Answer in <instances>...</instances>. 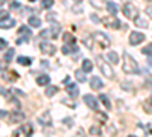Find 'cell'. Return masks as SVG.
Returning a JSON list of instances; mask_svg holds the SVG:
<instances>
[{
	"label": "cell",
	"mask_w": 152,
	"mask_h": 137,
	"mask_svg": "<svg viewBox=\"0 0 152 137\" xmlns=\"http://www.w3.org/2000/svg\"><path fill=\"white\" fill-rule=\"evenodd\" d=\"M123 72L128 73V75H137V73H140L138 63L132 58V55H129V53H123Z\"/></svg>",
	"instance_id": "cell-1"
},
{
	"label": "cell",
	"mask_w": 152,
	"mask_h": 137,
	"mask_svg": "<svg viewBox=\"0 0 152 137\" xmlns=\"http://www.w3.org/2000/svg\"><path fill=\"white\" fill-rule=\"evenodd\" d=\"M96 61H97V66H99L100 72L104 73V76H105V78H110V79H114V78H116V73H114L113 67H111L108 63H105V61L102 59V56H97Z\"/></svg>",
	"instance_id": "cell-2"
},
{
	"label": "cell",
	"mask_w": 152,
	"mask_h": 137,
	"mask_svg": "<svg viewBox=\"0 0 152 137\" xmlns=\"http://www.w3.org/2000/svg\"><path fill=\"white\" fill-rule=\"evenodd\" d=\"M93 40L97 41V44H99L100 47H104V49H108V47L111 46L110 38H108V37H107L104 32H100V31H97V32L93 34Z\"/></svg>",
	"instance_id": "cell-3"
},
{
	"label": "cell",
	"mask_w": 152,
	"mask_h": 137,
	"mask_svg": "<svg viewBox=\"0 0 152 137\" xmlns=\"http://www.w3.org/2000/svg\"><path fill=\"white\" fill-rule=\"evenodd\" d=\"M100 21H102L105 26L110 28V29H117V28H120V20H119L116 15H113V17H104Z\"/></svg>",
	"instance_id": "cell-4"
},
{
	"label": "cell",
	"mask_w": 152,
	"mask_h": 137,
	"mask_svg": "<svg viewBox=\"0 0 152 137\" xmlns=\"http://www.w3.org/2000/svg\"><path fill=\"white\" fill-rule=\"evenodd\" d=\"M145 34H142V32H137V31H132L131 34H129V44L131 46H137V44H140L142 41H145Z\"/></svg>",
	"instance_id": "cell-5"
},
{
	"label": "cell",
	"mask_w": 152,
	"mask_h": 137,
	"mask_svg": "<svg viewBox=\"0 0 152 137\" xmlns=\"http://www.w3.org/2000/svg\"><path fill=\"white\" fill-rule=\"evenodd\" d=\"M40 51L44 53V55H55L56 52V47L52 44V43H49V41H41L40 43Z\"/></svg>",
	"instance_id": "cell-6"
},
{
	"label": "cell",
	"mask_w": 152,
	"mask_h": 137,
	"mask_svg": "<svg viewBox=\"0 0 152 137\" xmlns=\"http://www.w3.org/2000/svg\"><path fill=\"white\" fill-rule=\"evenodd\" d=\"M123 14H125V17H128V18H137L138 15H137V8L132 5V3H126V5H123Z\"/></svg>",
	"instance_id": "cell-7"
},
{
	"label": "cell",
	"mask_w": 152,
	"mask_h": 137,
	"mask_svg": "<svg viewBox=\"0 0 152 137\" xmlns=\"http://www.w3.org/2000/svg\"><path fill=\"white\" fill-rule=\"evenodd\" d=\"M26 114L21 113V111H14V113H11L9 117H8V122L9 123H18V122H23Z\"/></svg>",
	"instance_id": "cell-8"
},
{
	"label": "cell",
	"mask_w": 152,
	"mask_h": 137,
	"mask_svg": "<svg viewBox=\"0 0 152 137\" xmlns=\"http://www.w3.org/2000/svg\"><path fill=\"white\" fill-rule=\"evenodd\" d=\"M84 102L90 107L91 110H94V111H97V108H99V102H97V99L94 97V96H91V95H85L84 96Z\"/></svg>",
	"instance_id": "cell-9"
},
{
	"label": "cell",
	"mask_w": 152,
	"mask_h": 137,
	"mask_svg": "<svg viewBox=\"0 0 152 137\" xmlns=\"http://www.w3.org/2000/svg\"><path fill=\"white\" fill-rule=\"evenodd\" d=\"M38 122H40L43 127H52V116H50L49 111H44V113L38 117Z\"/></svg>",
	"instance_id": "cell-10"
},
{
	"label": "cell",
	"mask_w": 152,
	"mask_h": 137,
	"mask_svg": "<svg viewBox=\"0 0 152 137\" xmlns=\"http://www.w3.org/2000/svg\"><path fill=\"white\" fill-rule=\"evenodd\" d=\"M90 85H91V90H100L104 87V82H102V79H100V78L93 76L91 81H90Z\"/></svg>",
	"instance_id": "cell-11"
},
{
	"label": "cell",
	"mask_w": 152,
	"mask_h": 137,
	"mask_svg": "<svg viewBox=\"0 0 152 137\" xmlns=\"http://www.w3.org/2000/svg\"><path fill=\"white\" fill-rule=\"evenodd\" d=\"M14 24H15V20H14V18H11V17L0 20V28H2V29H9V28L14 26Z\"/></svg>",
	"instance_id": "cell-12"
},
{
	"label": "cell",
	"mask_w": 152,
	"mask_h": 137,
	"mask_svg": "<svg viewBox=\"0 0 152 137\" xmlns=\"http://www.w3.org/2000/svg\"><path fill=\"white\" fill-rule=\"evenodd\" d=\"M75 52H78V46H76L75 43L73 44H64V46H62V53L70 55V53H75Z\"/></svg>",
	"instance_id": "cell-13"
},
{
	"label": "cell",
	"mask_w": 152,
	"mask_h": 137,
	"mask_svg": "<svg viewBox=\"0 0 152 137\" xmlns=\"http://www.w3.org/2000/svg\"><path fill=\"white\" fill-rule=\"evenodd\" d=\"M107 9L111 15H117V12H119V8L114 2H107Z\"/></svg>",
	"instance_id": "cell-14"
},
{
	"label": "cell",
	"mask_w": 152,
	"mask_h": 137,
	"mask_svg": "<svg viewBox=\"0 0 152 137\" xmlns=\"http://www.w3.org/2000/svg\"><path fill=\"white\" fill-rule=\"evenodd\" d=\"M37 84H38V85H49V84H50L49 75H40V76L37 78Z\"/></svg>",
	"instance_id": "cell-15"
},
{
	"label": "cell",
	"mask_w": 152,
	"mask_h": 137,
	"mask_svg": "<svg viewBox=\"0 0 152 137\" xmlns=\"http://www.w3.org/2000/svg\"><path fill=\"white\" fill-rule=\"evenodd\" d=\"M67 93L72 96V97H76L79 95V90H78V87H76L75 84H69L67 85Z\"/></svg>",
	"instance_id": "cell-16"
},
{
	"label": "cell",
	"mask_w": 152,
	"mask_h": 137,
	"mask_svg": "<svg viewBox=\"0 0 152 137\" xmlns=\"http://www.w3.org/2000/svg\"><path fill=\"white\" fill-rule=\"evenodd\" d=\"M107 58L110 59L111 64H117V63H119V55H117L116 52H113V51L107 53Z\"/></svg>",
	"instance_id": "cell-17"
},
{
	"label": "cell",
	"mask_w": 152,
	"mask_h": 137,
	"mask_svg": "<svg viewBox=\"0 0 152 137\" xmlns=\"http://www.w3.org/2000/svg\"><path fill=\"white\" fill-rule=\"evenodd\" d=\"M134 23H135L137 28H148V20H145V18H142V17L134 18Z\"/></svg>",
	"instance_id": "cell-18"
},
{
	"label": "cell",
	"mask_w": 152,
	"mask_h": 137,
	"mask_svg": "<svg viewBox=\"0 0 152 137\" xmlns=\"http://www.w3.org/2000/svg\"><path fill=\"white\" fill-rule=\"evenodd\" d=\"M18 34H20V35H24L26 38H29V37L32 35V29H29L28 26H20V29H18Z\"/></svg>",
	"instance_id": "cell-19"
},
{
	"label": "cell",
	"mask_w": 152,
	"mask_h": 137,
	"mask_svg": "<svg viewBox=\"0 0 152 137\" xmlns=\"http://www.w3.org/2000/svg\"><path fill=\"white\" fill-rule=\"evenodd\" d=\"M28 21H29V24H31L32 28H40V26H41V20L38 18V17H34V15H32V17H29Z\"/></svg>",
	"instance_id": "cell-20"
},
{
	"label": "cell",
	"mask_w": 152,
	"mask_h": 137,
	"mask_svg": "<svg viewBox=\"0 0 152 137\" xmlns=\"http://www.w3.org/2000/svg\"><path fill=\"white\" fill-rule=\"evenodd\" d=\"M99 101L105 105V108H107V110H111V102H110V99H108L105 95H99Z\"/></svg>",
	"instance_id": "cell-21"
},
{
	"label": "cell",
	"mask_w": 152,
	"mask_h": 137,
	"mask_svg": "<svg viewBox=\"0 0 152 137\" xmlns=\"http://www.w3.org/2000/svg\"><path fill=\"white\" fill-rule=\"evenodd\" d=\"M58 93V87L56 85H49L47 87V90H46V96H49V97H52L53 95H56Z\"/></svg>",
	"instance_id": "cell-22"
},
{
	"label": "cell",
	"mask_w": 152,
	"mask_h": 137,
	"mask_svg": "<svg viewBox=\"0 0 152 137\" xmlns=\"http://www.w3.org/2000/svg\"><path fill=\"white\" fill-rule=\"evenodd\" d=\"M82 70L84 72H91L93 70V64H91L90 59H84L82 61Z\"/></svg>",
	"instance_id": "cell-23"
},
{
	"label": "cell",
	"mask_w": 152,
	"mask_h": 137,
	"mask_svg": "<svg viewBox=\"0 0 152 137\" xmlns=\"http://www.w3.org/2000/svg\"><path fill=\"white\" fill-rule=\"evenodd\" d=\"M21 131H23L24 134H26L28 137H31V136H32V133H34V128H32L31 123H26V125H23V127H21Z\"/></svg>",
	"instance_id": "cell-24"
},
{
	"label": "cell",
	"mask_w": 152,
	"mask_h": 137,
	"mask_svg": "<svg viewBox=\"0 0 152 137\" xmlns=\"http://www.w3.org/2000/svg\"><path fill=\"white\" fill-rule=\"evenodd\" d=\"M18 64H21V66H31V64H32V58L18 56Z\"/></svg>",
	"instance_id": "cell-25"
},
{
	"label": "cell",
	"mask_w": 152,
	"mask_h": 137,
	"mask_svg": "<svg viewBox=\"0 0 152 137\" xmlns=\"http://www.w3.org/2000/svg\"><path fill=\"white\" fill-rule=\"evenodd\" d=\"M14 53H15V51H14V49H8V52L5 53V61H6V63H11V61H12V58H14Z\"/></svg>",
	"instance_id": "cell-26"
},
{
	"label": "cell",
	"mask_w": 152,
	"mask_h": 137,
	"mask_svg": "<svg viewBox=\"0 0 152 137\" xmlns=\"http://www.w3.org/2000/svg\"><path fill=\"white\" fill-rule=\"evenodd\" d=\"M143 108L146 110V113H152V97L146 99V101L143 102Z\"/></svg>",
	"instance_id": "cell-27"
},
{
	"label": "cell",
	"mask_w": 152,
	"mask_h": 137,
	"mask_svg": "<svg viewBox=\"0 0 152 137\" xmlns=\"http://www.w3.org/2000/svg\"><path fill=\"white\" fill-rule=\"evenodd\" d=\"M59 32H61V26H59V24H56V26H52V28H50V34H52V38H56V37L59 35Z\"/></svg>",
	"instance_id": "cell-28"
},
{
	"label": "cell",
	"mask_w": 152,
	"mask_h": 137,
	"mask_svg": "<svg viewBox=\"0 0 152 137\" xmlns=\"http://www.w3.org/2000/svg\"><path fill=\"white\" fill-rule=\"evenodd\" d=\"M75 76H76V79H78L79 82H85V81H87V78H85V75H84V70H76V73H75Z\"/></svg>",
	"instance_id": "cell-29"
},
{
	"label": "cell",
	"mask_w": 152,
	"mask_h": 137,
	"mask_svg": "<svg viewBox=\"0 0 152 137\" xmlns=\"http://www.w3.org/2000/svg\"><path fill=\"white\" fill-rule=\"evenodd\" d=\"M142 53H145L146 56H152V43L148 44V46H145V47L142 49Z\"/></svg>",
	"instance_id": "cell-30"
},
{
	"label": "cell",
	"mask_w": 152,
	"mask_h": 137,
	"mask_svg": "<svg viewBox=\"0 0 152 137\" xmlns=\"http://www.w3.org/2000/svg\"><path fill=\"white\" fill-rule=\"evenodd\" d=\"M55 3H53V0H41V6L44 8V9H50Z\"/></svg>",
	"instance_id": "cell-31"
},
{
	"label": "cell",
	"mask_w": 152,
	"mask_h": 137,
	"mask_svg": "<svg viewBox=\"0 0 152 137\" xmlns=\"http://www.w3.org/2000/svg\"><path fill=\"white\" fill-rule=\"evenodd\" d=\"M64 41H66V44H73L76 40L72 34H64Z\"/></svg>",
	"instance_id": "cell-32"
},
{
	"label": "cell",
	"mask_w": 152,
	"mask_h": 137,
	"mask_svg": "<svg viewBox=\"0 0 152 137\" xmlns=\"http://www.w3.org/2000/svg\"><path fill=\"white\" fill-rule=\"evenodd\" d=\"M96 119L100 120V122H107V120H108V116H107L105 113H97V114H96Z\"/></svg>",
	"instance_id": "cell-33"
},
{
	"label": "cell",
	"mask_w": 152,
	"mask_h": 137,
	"mask_svg": "<svg viewBox=\"0 0 152 137\" xmlns=\"http://www.w3.org/2000/svg\"><path fill=\"white\" fill-rule=\"evenodd\" d=\"M41 38H47V37H52V34H50V29H46V31H41L40 34Z\"/></svg>",
	"instance_id": "cell-34"
},
{
	"label": "cell",
	"mask_w": 152,
	"mask_h": 137,
	"mask_svg": "<svg viewBox=\"0 0 152 137\" xmlns=\"http://www.w3.org/2000/svg\"><path fill=\"white\" fill-rule=\"evenodd\" d=\"M90 134H94V136H99V134H100V130H99L97 127H91V128H90Z\"/></svg>",
	"instance_id": "cell-35"
},
{
	"label": "cell",
	"mask_w": 152,
	"mask_h": 137,
	"mask_svg": "<svg viewBox=\"0 0 152 137\" xmlns=\"http://www.w3.org/2000/svg\"><path fill=\"white\" fill-rule=\"evenodd\" d=\"M2 96H3V97H8V99H11V101H12V97L9 96V92H8L6 89H2Z\"/></svg>",
	"instance_id": "cell-36"
},
{
	"label": "cell",
	"mask_w": 152,
	"mask_h": 137,
	"mask_svg": "<svg viewBox=\"0 0 152 137\" xmlns=\"http://www.w3.org/2000/svg\"><path fill=\"white\" fill-rule=\"evenodd\" d=\"M20 6H21V3H18V2H12L11 3V9H20Z\"/></svg>",
	"instance_id": "cell-37"
},
{
	"label": "cell",
	"mask_w": 152,
	"mask_h": 137,
	"mask_svg": "<svg viewBox=\"0 0 152 137\" xmlns=\"http://www.w3.org/2000/svg\"><path fill=\"white\" fill-rule=\"evenodd\" d=\"M6 46H8V41H6L5 38H2V40H0V47H2V51H5Z\"/></svg>",
	"instance_id": "cell-38"
},
{
	"label": "cell",
	"mask_w": 152,
	"mask_h": 137,
	"mask_svg": "<svg viewBox=\"0 0 152 137\" xmlns=\"http://www.w3.org/2000/svg\"><path fill=\"white\" fill-rule=\"evenodd\" d=\"M6 117H9V113L5 111V110H2V119H6Z\"/></svg>",
	"instance_id": "cell-39"
},
{
	"label": "cell",
	"mask_w": 152,
	"mask_h": 137,
	"mask_svg": "<svg viewBox=\"0 0 152 137\" xmlns=\"http://www.w3.org/2000/svg\"><path fill=\"white\" fill-rule=\"evenodd\" d=\"M8 17H9V14H8V12H5V11H2V17H0V18H2V20H3V18H8Z\"/></svg>",
	"instance_id": "cell-40"
},
{
	"label": "cell",
	"mask_w": 152,
	"mask_h": 137,
	"mask_svg": "<svg viewBox=\"0 0 152 137\" xmlns=\"http://www.w3.org/2000/svg\"><path fill=\"white\" fill-rule=\"evenodd\" d=\"M55 17H56L55 14H49V15H47V20H49V21H53V18H55Z\"/></svg>",
	"instance_id": "cell-41"
},
{
	"label": "cell",
	"mask_w": 152,
	"mask_h": 137,
	"mask_svg": "<svg viewBox=\"0 0 152 137\" xmlns=\"http://www.w3.org/2000/svg\"><path fill=\"white\" fill-rule=\"evenodd\" d=\"M62 82H64L66 85H69V84H70V76H67V78H64V79H62Z\"/></svg>",
	"instance_id": "cell-42"
},
{
	"label": "cell",
	"mask_w": 152,
	"mask_h": 137,
	"mask_svg": "<svg viewBox=\"0 0 152 137\" xmlns=\"http://www.w3.org/2000/svg\"><path fill=\"white\" fill-rule=\"evenodd\" d=\"M41 66H44L46 69H47V67H50V66H49V61H41Z\"/></svg>",
	"instance_id": "cell-43"
},
{
	"label": "cell",
	"mask_w": 152,
	"mask_h": 137,
	"mask_svg": "<svg viewBox=\"0 0 152 137\" xmlns=\"http://www.w3.org/2000/svg\"><path fill=\"white\" fill-rule=\"evenodd\" d=\"M148 66L152 67V56H148Z\"/></svg>",
	"instance_id": "cell-44"
},
{
	"label": "cell",
	"mask_w": 152,
	"mask_h": 137,
	"mask_svg": "<svg viewBox=\"0 0 152 137\" xmlns=\"http://www.w3.org/2000/svg\"><path fill=\"white\" fill-rule=\"evenodd\" d=\"M146 12H148L149 15H152V6H148V8H146Z\"/></svg>",
	"instance_id": "cell-45"
},
{
	"label": "cell",
	"mask_w": 152,
	"mask_h": 137,
	"mask_svg": "<svg viewBox=\"0 0 152 137\" xmlns=\"http://www.w3.org/2000/svg\"><path fill=\"white\" fill-rule=\"evenodd\" d=\"M84 43H85V46H87V47H91V43H90V40H85Z\"/></svg>",
	"instance_id": "cell-46"
},
{
	"label": "cell",
	"mask_w": 152,
	"mask_h": 137,
	"mask_svg": "<svg viewBox=\"0 0 152 137\" xmlns=\"http://www.w3.org/2000/svg\"><path fill=\"white\" fill-rule=\"evenodd\" d=\"M75 2H82V0H75Z\"/></svg>",
	"instance_id": "cell-47"
},
{
	"label": "cell",
	"mask_w": 152,
	"mask_h": 137,
	"mask_svg": "<svg viewBox=\"0 0 152 137\" xmlns=\"http://www.w3.org/2000/svg\"><path fill=\"white\" fill-rule=\"evenodd\" d=\"M128 137H137V136H128Z\"/></svg>",
	"instance_id": "cell-48"
},
{
	"label": "cell",
	"mask_w": 152,
	"mask_h": 137,
	"mask_svg": "<svg viewBox=\"0 0 152 137\" xmlns=\"http://www.w3.org/2000/svg\"><path fill=\"white\" fill-rule=\"evenodd\" d=\"M29 2H35V0H29Z\"/></svg>",
	"instance_id": "cell-49"
},
{
	"label": "cell",
	"mask_w": 152,
	"mask_h": 137,
	"mask_svg": "<svg viewBox=\"0 0 152 137\" xmlns=\"http://www.w3.org/2000/svg\"><path fill=\"white\" fill-rule=\"evenodd\" d=\"M151 131H152V130H151Z\"/></svg>",
	"instance_id": "cell-50"
}]
</instances>
